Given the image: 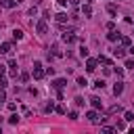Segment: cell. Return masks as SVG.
Segmentation results:
<instances>
[{"label":"cell","mask_w":134,"mask_h":134,"mask_svg":"<svg viewBox=\"0 0 134 134\" xmlns=\"http://www.w3.org/2000/svg\"><path fill=\"white\" fill-rule=\"evenodd\" d=\"M126 67H128V69H134V61L128 59V61H126Z\"/></svg>","instance_id":"f546056e"},{"label":"cell","mask_w":134,"mask_h":134,"mask_svg":"<svg viewBox=\"0 0 134 134\" xmlns=\"http://www.w3.org/2000/svg\"><path fill=\"white\" fill-rule=\"evenodd\" d=\"M109 113H121V107H119V105H113V107L109 109Z\"/></svg>","instance_id":"d6986e66"},{"label":"cell","mask_w":134,"mask_h":134,"mask_svg":"<svg viewBox=\"0 0 134 134\" xmlns=\"http://www.w3.org/2000/svg\"><path fill=\"white\" fill-rule=\"evenodd\" d=\"M96 65H98V61H96V59H88V61H86V71H88V73H92V71L96 69Z\"/></svg>","instance_id":"7a4b0ae2"},{"label":"cell","mask_w":134,"mask_h":134,"mask_svg":"<svg viewBox=\"0 0 134 134\" xmlns=\"http://www.w3.org/2000/svg\"><path fill=\"white\" fill-rule=\"evenodd\" d=\"M13 38H15V40H21V38H23V31H21V29H15V31H13Z\"/></svg>","instance_id":"e0dca14e"},{"label":"cell","mask_w":134,"mask_h":134,"mask_svg":"<svg viewBox=\"0 0 134 134\" xmlns=\"http://www.w3.org/2000/svg\"><path fill=\"white\" fill-rule=\"evenodd\" d=\"M65 84H67V82H65V80H63V77H59V80H54V82H52V84H50V86H52V88H57V90H61V88H63V86H65Z\"/></svg>","instance_id":"8992f818"},{"label":"cell","mask_w":134,"mask_h":134,"mask_svg":"<svg viewBox=\"0 0 134 134\" xmlns=\"http://www.w3.org/2000/svg\"><path fill=\"white\" fill-rule=\"evenodd\" d=\"M96 61H98V63H103V65H111V61H109L107 57H98Z\"/></svg>","instance_id":"ac0fdd59"},{"label":"cell","mask_w":134,"mask_h":134,"mask_svg":"<svg viewBox=\"0 0 134 134\" xmlns=\"http://www.w3.org/2000/svg\"><path fill=\"white\" fill-rule=\"evenodd\" d=\"M52 109H54V105H52V103H48V105H46V107H44V111H46V113H50V111H52Z\"/></svg>","instance_id":"4316f807"},{"label":"cell","mask_w":134,"mask_h":134,"mask_svg":"<svg viewBox=\"0 0 134 134\" xmlns=\"http://www.w3.org/2000/svg\"><path fill=\"white\" fill-rule=\"evenodd\" d=\"M113 54H115V57H117V59H124V57H126V50H124V48H121V46H117V48H115V50H113Z\"/></svg>","instance_id":"ba28073f"},{"label":"cell","mask_w":134,"mask_h":134,"mask_svg":"<svg viewBox=\"0 0 134 134\" xmlns=\"http://www.w3.org/2000/svg\"><path fill=\"white\" fill-rule=\"evenodd\" d=\"M90 105H92L94 109H100V107H103V103H100L98 96H90Z\"/></svg>","instance_id":"52a82bcc"},{"label":"cell","mask_w":134,"mask_h":134,"mask_svg":"<svg viewBox=\"0 0 134 134\" xmlns=\"http://www.w3.org/2000/svg\"><path fill=\"white\" fill-rule=\"evenodd\" d=\"M88 82H86V77H77V86H86Z\"/></svg>","instance_id":"d4e9b609"},{"label":"cell","mask_w":134,"mask_h":134,"mask_svg":"<svg viewBox=\"0 0 134 134\" xmlns=\"http://www.w3.org/2000/svg\"><path fill=\"white\" fill-rule=\"evenodd\" d=\"M63 42H67V44L75 42V36H73V31H71V29H67V31L63 34Z\"/></svg>","instance_id":"3957f363"},{"label":"cell","mask_w":134,"mask_h":134,"mask_svg":"<svg viewBox=\"0 0 134 134\" xmlns=\"http://www.w3.org/2000/svg\"><path fill=\"white\" fill-rule=\"evenodd\" d=\"M82 10H84V15H86V17H92V6H90V4H84V6H82Z\"/></svg>","instance_id":"7c38bea8"},{"label":"cell","mask_w":134,"mask_h":134,"mask_svg":"<svg viewBox=\"0 0 134 134\" xmlns=\"http://www.w3.org/2000/svg\"><path fill=\"white\" fill-rule=\"evenodd\" d=\"M124 119H126V121H132V119H134V113L126 111V113H124Z\"/></svg>","instance_id":"ffe728a7"},{"label":"cell","mask_w":134,"mask_h":134,"mask_svg":"<svg viewBox=\"0 0 134 134\" xmlns=\"http://www.w3.org/2000/svg\"><path fill=\"white\" fill-rule=\"evenodd\" d=\"M36 29H38V34H40V36H42V34H46V31H48V25H46V21H38Z\"/></svg>","instance_id":"277c9868"},{"label":"cell","mask_w":134,"mask_h":134,"mask_svg":"<svg viewBox=\"0 0 134 134\" xmlns=\"http://www.w3.org/2000/svg\"><path fill=\"white\" fill-rule=\"evenodd\" d=\"M121 92H124V82H117L113 86V94H121Z\"/></svg>","instance_id":"9c48e42d"},{"label":"cell","mask_w":134,"mask_h":134,"mask_svg":"<svg viewBox=\"0 0 134 134\" xmlns=\"http://www.w3.org/2000/svg\"><path fill=\"white\" fill-rule=\"evenodd\" d=\"M119 42H121V46H130V38L128 36H119Z\"/></svg>","instance_id":"2e32d148"},{"label":"cell","mask_w":134,"mask_h":134,"mask_svg":"<svg viewBox=\"0 0 134 134\" xmlns=\"http://www.w3.org/2000/svg\"><path fill=\"white\" fill-rule=\"evenodd\" d=\"M54 111H57L59 115H65V113H67V109H65V105H57V107H54Z\"/></svg>","instance_id":"9a60e30c"},{"label":"cell","mask_w":134,"mask_h":134,"mask_svg":"<svg viewBox=\"0 0 134 134\" xmlns=\"http://www.w3.org/2000/svg\"><path fill=\"white\" fill-rule=\"evenodd\" d=\"M0 132H2V130H0Z\"/></svg>","instance_id":"d590c367"},{"label":"cell","mask_w":134,"mask_h":134,"mask_svg":"<svg viewBox=\"0 0 134 134\" xmlns=\"http://www.w3.org/2000/svg\"><path fill=\"white\" fill-rule=\"evenodd\" d=\"M10 50H13V44H10V42H2L0 52H2V54H10Z\"/></svg>","instance_id":"5b68a950"},{"label":"cell","mask_w":134,"mask_h":134,"mask_svg":"<svg viewBox=\"0 0 134 134\" xmlns=\"http://www.w3.org/2000/svg\"><path fill=\"white\" fill-rule=\"evenodd\" d=\"M75 105L82 107V105H84V98H82V96H75Z\"/></svg>","instance_id":"484cf974"},{"label":"cell","mask_w":134,"mask_h":134,"mask_svg":"<svg viewBox=\"0 0 134 134\" xmlns=\"http://www.w3.org/2000/svg\"><path fill=\"white\" fill-rule=\"evenodd\" d=\"M69 119H77V113L75 111H69Z\"/></svg>","instance_id":"1f68e13d"},{"label":"cell","mask_w":134,"mask_h":134,"mask_svg":"<svg viewBox=\"0 0 134 134\" xmlns=\"http://www.w3.org/2000/svg\"><path fill=\"white\" fill-rule=\"evenodd\" d=\"M2 100H6V92H4V88H0V103Z\"/></svg>","instance_id":"f1b7e54d"},{"label":"cell","mask_w":134,"mask_h":134,"mask_svg":"<svg viewBox=\"0 0 134 134\" xmlns=\"http://www.w3.org/2000/svg\"><path fill=\"white\" fill-rule=\"evenodd\" d=\"M54 19H57V23H65V21H67V15H65V13H59Z\"/></svg>","instance_id":"5bb4252c"},{"label":"cell","mask_w":134,"mask_h":134,"mask_svg":"<svg viewBox=\"0 0 134 134\" xmlns=\"http://www.w3.org/2000/svg\"><path fill=\"white\" fill-rule=\"evenodd\" d=\"M103 86H105V80H96V82H94V88H100V90H103Z\"/></svg>","instance_id":"603a6c76"},{"label":"cell","mask_w":134,"mask_h":134,"mask_svg":"<svg viewBox=\"0 0 134 134\" xmlns=\"http://www.w3.org/2000/svg\"><path fill=\"white\" fill-rule=\"evenodd\" d=\"M115 73H117V75L121 77V75H124V69H121V67H115Z\"/></svg>","instance_id":"4dcf8cb0"},{"label":"cell","mask_w":134,"mask_h":134,"mask_svg":"<svg viewBox=\"0 0 134 134\" xmlns=\"http://www.w3.org/2000/svg\"><path fill=\"white\" fill-rule=\"evenodd\" d=\"M57 2H59V4H67L69 0H57Z\"/></svg>","instance_id":"836d02e7"},{"label":"cell","mask_w":134,"mask_h":134,"mask_svg":"<svg viewBox=\"0 0 134 134\" xmlns=\"http://www.w3.org/2000/svg\"><path fill=\"white\" fill-rule=\"evenodd\" d=\"M80 54H82V57H88V48L82 46V48H80Z\"/></svg>","instance_id":"cb8c5ba5"},{"label":"cell","mask_w":134,"mask_h":134,"mask_svg":"<svg viewBox=\"0 0 134 134\" xmlns=\"http://www.w3.org/2000/svg\"><path fill=\"white\" fill-rule=\"evenodd\" d=\"M0 4H2L4 8H13V6L17 4V2H15V0H0Z\"/></svg>","instance_id":"8fae6325"},{"label":"cell","mask_w":134,"mask_h":134,"mask_svg":"<svg viewBox=\"0 0 134 134\" xmlns=\"http://www.w3.org/2000/svg\"><path fill=\"white\" fill-rule=\"evenodd\" d=\"M86 117H88L90 121H98V113H96V111H88V113H86Z\"/></svg>","instance_id":"30bf717a"},{"label":"cell","mask_w":134,"mask_h":134,"mask_svg":"<svg viewBox=\"0 0 134 134\" xmlns=\"http://www.w3.org/2000/svg\"><path fill=\"white\" fill-rule=\"evenodd\" d=\"M128 50H130V54H134V46H130V48H128Z\"/></svg>","instance_id":"e575fe53"},{"label":"cell","mask_w":134,"mask_h":134,"mask_svg":"<svg viewBox=\"0 0 134 134\" xmlns=\"http://www.w3.org/2000/svg\"><path fill=\"white\" fill-rule=\"evenodd\" d=\"M107 40H111V42H115V40H119V34L111 29V34H107Z\"/></svg>","instance_id":"4fadbf2b"},{"label":"cell","mask_w":134,"mask_h":134,"mask_svg":"<svg viewBox=\"0 0 134 134\" xmlns=\"http://www.w3.org/2000/svg\"><path fill=\"white\" fill-rule=\"evenodd\" d=\"M107 10H109V15H113V17H115V13H117V10H115V6H113V4H107Z\"/></svg>","instance_id":"7402d4cb"},{"label":"cell","mask_w":134,"mask_h":134,"mask_svg":"<svg viewBox=\"0 0 134 134\" xmlns=\"http://www.w3.org/2000/svg\"><path fill=\"white\" fill-rule=\"evenodd\" d=\"M8 121H10V124H17V121H19V115H10Z\"/></svg>","instance_id":"83f0119b"},{"label":"cell","mask_w":134,"mask_h":134,"mask_svg":"<svg viewBox=\"0 0 134 134\" xmlns=\"http://www.w3.org/2000/svg\"><path fill=\"white\" fill-rule=\"evenodd\" d=\"M69 4H71V6H77V4H80V0H69Z\"/></svg>","instance_id":"d6a6232c"},{"label":"cell","mask_w":134,"mask_h":134,"mask_svg":"<svg viewBox=\"0 0 134 134\" xmlns=\"http://www.w3.org/2000/svg\"><path fill=\"white\" fill-rule=\"evenodd\" d=\"M6 77H4V73H0V88H6Z\"/></svg>","instance_id":"44dd1931"},{"label":"cell","mask_w":134,"mask_h":134,"mask_svg":"<svg viewBox=\"0 0 134 134\" xmlns=\"http://www.w3.org/2000/svg\"><path fill=\"white\" fill-rule=\"evenodd\" d=\"M44 73H46V71L42 69V65H40V63H36V65H34V77H36V80H42V77H44Z\"/></svg>","instance_id":"6da1fadb"}]
</instances>
